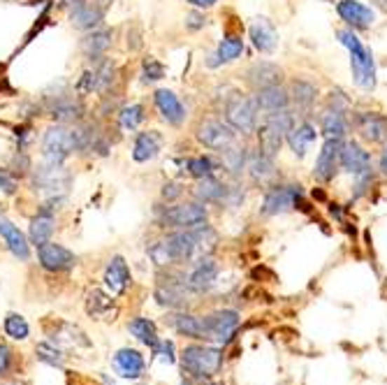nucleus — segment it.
<instances>
[{
  "label": "nucleus",
  "instance_id": "13d9d810",
  "mask_svg": "<svg viewBox=\"0 0 387 385\" xmlns=\"http://www.w3.org/2000/svg\"><path fill=\"white\" fill-rule=\"evenodd\" d=\"M191 5H195V7H211V5H216L218 0H188Z\"/></svg>",
  "mask_w": 387,
  "mask_h": 385
},
{
  "label": "nucleus",
  "instance_id": "6e6552de",
  "mask_svg": "<svg viewBox=\"0 0 387 385\" xmlns=\"http://www.w3.org/2000/svg\"><path fill=\"white\" fill-rule=\"evenodd\" d=\"M204 325H207V339L218 344H227L239 327V313L232 311V309H223V311L207 316Z\"/></svg>",
  "mask_w": 387,
  "mask_h": 385
},
{
  "label": "nucleus",
  "instance_id": "864d4df0",
  "mask_svg": "<svg viewBox=\"0 0 387 385\" xmlns=\"http://www.w3.org/2000/svg\"><path fill=\"white\" fill-rule=\"evenodd\" d=\"M10 362H12V351L5 344H0V376L10 369Z\"/></svg>",
  "mask_w": 387,
  "mask_h": 385
},
{
  "label": "nucleus",
  "instance_id": "f257e3e1",
  "mask_svg": "<svg viewBox=\"0 0 387 385\" xmlns=\"http://www.w3.org/2000/svg\"><path fill=\"white\" fill-rule=\"evenodd\" d=\"M339 40L341 44L351 51V65H353V77L355 84L362 86L364 90H371L376 86V65L371 51L364 47L362 40L353 30H339Z\"/></svg>",
  "mask_w": 387,
  "mask_h": 385
},
{
  "label": "nucleus",
  "instance_id": "603ef678",
  "mask_svg": "<svg viewBox=\"0 0 387 385\" xmlns=\"http://www.w3.org/2000/svg\"><path fill=\"white\" fill-rule=\"evenodd\" d=\"M0 188H3L7 195H12L14 191H17V181H14V177L10 175V172L0 170Z\"/></svg>",
  "mask_w": 387,
  "mask_h": 385
},
{
  "label": "nucleus",
  "instance_id": "cd10ccee",
  "mask_svg": "<svg viewBox=\"0 0 387 385\" xmlns=\"http://www.w3.org/2000/svg\"><path fill=\"white\" fill-rule=\"evenodd\" d=\"M315 128L311 126V123H299V126H292L290 130H287V144H290V149L294 151V156H299V158H304L306 156V149L311 142H315Z\"/></svg>",
  "mask_w": 387,
  "mask_h": 385
},
{
  "label": "nucleus",
  "instance_id": "6ab92c4d",
  "mask_svg": "<svg viewBox=\"0 0 387 385\" xmlns=\"http://www.w3.org/2000/svg\"><path fill=\"white\" fill-rule=\"evenodd\" d=\"M250 40H253V47L257 51H262V54H269V51L276 49L278 44V33L274 24H271L269 19H255L253 24H250Z\"/></svg>",
  "mask_w": 387,
  "mask_h": 385
},
{
  "label": "nucleus",
  "instance_id": "c9c22d12",
  "mask_svg": "<svg viewBox=\"0 0 387 385\" xmlns=\"http://www.w3.org/2000/svg\"><path fill=\"white\" fill-rule=\"evenodd\" d=\"M51 235H54V216L42 214L40 211V216H35L33 221H30V244H35V246L47 244Z\"/></svg>",
  "mask_w": 387,
  "mask_h": 385
},
{
  "label": "nucleus",
  "instance_id": "c756f323",
  "mask_svg": "<svg viewBox=\"0 0 387 385\" xmlns=\"http://www.w3.org/2000/svg\"><path fill=\"white\" fill-rule=\"evenodd\" d=\"M241 51H244V40H241V35H227L225 40L221 42V47L214 56L209 58V67H218L223 63H230V60L239 58Z\"/></svg>",
  "mask_w": 387,
  "mask_h": 385
},
{
  "label": "nucleus",
  "instance_id": "f3484780",
  "mask_svg": "<svg viewBox=\"0 0 387 385\" xmlns=\"http://www.w3.org/2000/svg\"><path fill=\"white\" fill-rule=\"evenodd\" d=\"M49 114L58 123H79L83 119V104L74 97H67V95H58L54 102L49 104Z\"/></svg>",
  "mask_w": 387,
  "mask_h": 385
},
{
  "label": "nucleus",
  "instance_id": "7c9ffc66",
  "mask_svg": "<svg viewBox=\"0 0 387 385\" xmlns=\"http://www.w3.org/2000/svg\"><path fill=\"white\" fill-rule=\"evenodd\" d=\"M70 17H72V24L77 28L93 30L95 26H100L104 10H102V5H97V3H86V5H81L77 12H72Z\"/></svg>",
  "mask_w": 387,
  "mask_h": 385
},
{
  "label": "nucleus",
  "instance_id": "a19ab883",
  "mask_svg": "<svg viewBox=\"0 0 387 385\" xmlns=\"http://www.w3.org/2000/svg\"><path fill=\"white\" fill-rule=\"evenodd\" d=\"M221 163L230 175H239L246 165V149H239L234 144L221 149Z\"/></svg>",
  "mask_w": 387,
  "mask_h": 385
},
{
  "label": "nucleus",
  "instance_id": "39448f33",
  "mask_svg": "<svg viewBox=\"0 0 387 385\" xmlns=\"http://www.w3.org/2000/svg\"><path fill=\"white\" fill-rule=\"evenodd\" d=\"M161 223L165 228H179V230H193L197 225L207 223V209L202 202H191V205H177L165 207L161 214Z\"/></svg>",
  "mask_w": 387,
  "mask_h": 385
},
{
  "label": "nucleus",
  "instance_id": "de8ad7c7",
  "mask_svg": "<svg viewBox=\"0 0 387 385\" xmlns=\"http://www.w3.org/2000/svg\"><path fill=\"white\" fill-rule=\"evenodd\" d=\"M149 255L154 258V262L158 267H165V265H172L174 258L170 253V248H167V241H156L154 246L149 248Z\"/></svg>",
  "mask_w": 387,
  "mask_h": 385
},
{
  "label": "nucleus",
  "instance_id": "052dcab7",
  "mask_svg": "<svg viewBox=\"0 0 387 385\" xmlns=\"http://www.w3.org/2000/svg\"><path fill=\"white\" fill-rule=\"evenodd\" d=\"M207 385H221V383H207Z\"/></svg>",
  "mask_w": 387,
  "mask_h": 385
},
{
  "label": "nucleus",
  "instance_id": "393cba45",
  "mask_svg": "<svg viewBox=\"0 0 387 385\" xmlns=\"http://www.w3.org/2000/svg\"><path fill=\"white\" fill-rule=\"evenodd\" d=\"M255 102H257V109L262 112H278V109H285L287 102H290V93L276 84V86H267V88H260L255 95Z\"/></svg>",
  "mask_w": 387,
  "mask_h": 385
},
{
  "label": "nucleus",
  "instance_id": "5701e85b",
  "mask_svg": "<svg viewBox=\"0 0 387 385\" xmlns=\"http://www.w3.org/2000/svg\"><path fill=\"white\" fill-rule=\"evenodd\" d=\"M86 311H88V316H93V318H97V320H114L118 313V309L114 306L111 295L93 288L86 297Z\"/></svg>",
  "mask_w": 387,
  "mask_h": 385
},
{
  "label": "nucleus",
  "instance_id": "412c9836",
  "mask_svg": "<svg viewBox=\"0 0 387 385\" xmlns=\"http://www.w3.org/2000/svg\"><path fill=\"white\" fill-rule=\"evenodd\" d=\"M165 241H167V248H170L174 262L191 260L197 253V241H195L193 230H179V232H174V235L167 237Z\"/></svg>",
  "mask_w": 387,
  "mask_h": 385
},
{
  "label": "nucleus",
  "instance_id": "680f3d73",
  "mask_svg": "<svg viewBox=\"0 0 387 385\" xmlns=\"http://www.w3.org/2000/svg\"><path fill=\"white\" fill-rule=\"evenodd\" d=\"M17 385H21V383H17Z\"/></svg>",
  "mask_w": 387,
  "mask_h": 385
},
{
  "label": "nucleus",
  "instance_id": "4be33fe9",
  "mask_svg": "<svg viewBox=\"0 0 387 385\" xmlns=\"http://www.w3.org/2000/svg\"><path fill=\"white\" fill-rule=\"evenodd\" d=\"M218 276V265L211 258H200L197 265L193 267L191 276L186 278V283L191 285L195 292H202V290H209L214 285Z\"/></svg>",
  "mask_w": 387,
  "mask_h": 385
},
{
  "label": "nucleus",
  "instance_id": "9b49d317",
  "mask_svg": "<svg viewBox=\"0 0 387 385\" xmlns=\"http://www.w3.org/2000/svg\"><path fill=\"white\" fill-rule=\"evenodd\" d=\"M37 255H40V265L47 271H65L74 267V258L72 251H67L65 246L54 244V241H47V244L37 246Z\"/></svg>",
  "mask_w": 387,
  "mask_h": 385
},
{
  "label": "nucleus",
  "instance_id": "1a4fd4ad",
  "mask_svg": "<svg viewBox=\"0 0 387 385\" xmlns=\"http://www.w3.org/2000/svg\"><path fill=\"white\" fill-rule=\"evenodd\" d=\"M301 198V186H276L264 195L262 202V214L264 216H276L283 211H290Z\"/></svg>",
  "mask_w": 387,
  "mask_h": 385
},
{
  "label": "nucleus",
  "instance_id": "8fccbe9b",
  "mask_svg": "<svg viewBox=\"0 0 387 385\" xmlns=\"http://www.w3.org/2000/svg\"><path fill=\"white\" fill-rule=\"evenodd\" d=\"M93 88H95V70H83L77 81V93L81 95L93 93Z\"/></svg>",
  "mask_w": 387,
  "mask_h": 385
},
{
  "label": "nucleus",
  "instance_id": "bf43d9fd",
  "mask_svg": "<svg viewBox=\"0 0 387 385\" xmlns=\"http://www.w3.org/2000/svg\"><path fill=\"white\" fill-rule=\"evenodd\" d=\"M381 172L383 175H387V149L383 151V156H381Z\"/></svg>",
  "mask_w": 387,
  "mask_h": 385
},
{
  "label": "nucleus",
  "instance_id": "dca6fc26",
  "mask_svg": "<svg viewBox=\"0 0 387 385\" xmlns=\"http://www.w3.org/2000/svg\"><path fill=\"white\" fill-rule=\"evenodd\" d=\"M128 283H130V269H128L125 260L116 255V258H111L107 269H104V285H107L111 297H118L125 292Z\"/></svg>",
  "mask_w": 387,
  "mask_h": 385
},
{
  "label": "nucleus",
  "instance_id": "79ce46f5",
  "mask_svg": "<svg viewBox=\"0 0 387 385\" xmlns=\"http://www.w3.org/2000/svg\"><path fill=\"white\" fill-rule=\"evenodd\" d=\"M114 81H116V67H114V63H109V60H102L100 67L95 70V90L107 93Z\"/></svg>",
  "mask_w": 387,
  "mask_h": 385
},
{
  "label": "nucleus",
  "instance_id": "a878e982",
  "mask_svg": "<svg viewBox=\"0 0 387 385\" xmlns=\"http://www.w3.org/2000/svg\"><path fill=\"white\" fill-rule=\"evenodd\" d=\"M114 367L123 379H140L144 374V358L133 349H121L114 356Z\"/></svg>",
  "mask_w": 387,
  "mask_h": 385
},
{
  "label": "nucleus",
  "instance_id": "a18cd8bd",
  "mask_svg": "<svg viewBox=\"0 0 387 385\" xmlns=\"http://www.w3.org/2000/svg\"><path fill=\"white\" fill-rule=\"evenodd\" d=\"M186 168H188V175H193L195 179H204V177H211L214 163H211V158L200 156V158H191V161L186 163Z\"/></svg>",
  "mask_w": 387,
  "mask_h": 385
},
{
  "label": "nucleus",
  "instance_id": "aec40b11",
  "mask_svg": "<svg viewBox=\"0 0 387 385\" xmlns=\"http://www.w3.org/2000/svg\"><path fill=\"white\" fill-rule=\"evenodd\" d=\"M341 19L348 21L353 28H369L374 24V10H369L367 5L358 3V0H341L337 5Z\"/></svg>",
  "mask_w": 387,
  "mask_h": 385
},
{
  "label": "nucleus",
  "instance_id": "4d7b16f0",
  "mask_svg": "<svg viewBox=\"0 0 387 385\" xmlns=\"http://www.w3.org/2000/svg\"><path fill=\"white\" fill-rule=\"evenodd\" d=\"M63 5H65L67 10H70V14H72V12H77L81 5H86V0H63Z\"/></svg>",
  "mask_w": 387,
  "mask_h": 385
},
{
  "label": "nucleus",
  "instance_id": "2eb2a0df",
  "mask_svg": "<svg viewBox=\"0 0 387 385\" xmlns=\"http://www.w3.org/2000/svg\"><path fill=\"white\" fill-rule=\"evenodd\" d=\"M191 292H195L191 285H188L186 281L184 283H177V281H167V283H161L156 288V299H158V304H163V306H172V309H184L188 302V295Z\"/></svg>",
  "mask_w": 387,
  "mask_h": 385
},
{
  "label": "nucleus",
  "instance_id": "c03bdc74",
  "mask_svg": "<svg viewBox=\"0 0 387 385\" xmlns=\"http://www.w3.org/2000/svg\"><path fill=\"white\" fill-rule=\"evenodd\" d=\"M5 332H7V337L17 339V342L26 339L28 337V323H26V318H24V316H19V313H10L5 318Z\"/></svg>",
  "mask_w": 387,
  "mask_h": 385
},
{
  "label": "nucleus",
  "instance_id": "58836bf2",
  "mask_svg": "<svg viewBox=\"0 0 387 385\" xmlns=\"http://www.w3.org/2000/svg\"><path fill=\"white\" fill-rule=\"evenodd\" d=\"M130 335L135 339H140L142 344H147L154 349V353H158V335H156V325L149 318H135L130 323Z\"/></svg>",
  "mask_w": 387,
  "mask_h": 385
},
{
  "label": "nucleus",
  "instance_id": "ea45409f",
  "mask_svg": "<svg viewBox=\"0 0 387 385\" xmlns=\"http://www.w3.org/2000/svg\"><path fill=\"white\" fill-rule=\"evenodd\" d=\"M290 97L294 100L297 107H304L308 109L311 104L315 102L318 97V88L311 84V81H304V79H294L292 86H290Z\"/></svg>",
  "mask_w": 387,
  "mask_h": 385
},
{
  "label": "nucleus",
  "instance_id": "c85d7f7f",
  "mask_svg": "<svg viewBox=\"0 0 387 385\" xmlns=\"http://www.w3.org/2000/svg\"><path fill=\"white\" fill-rule=\"evenodd\" d=\"M158 151H161V135L154 130H147V133H140L137 140H135L133 158L137 163H147L158 156Z\"/></svg>",
  "mask_w": 387,
  "mask_h": 385
},
{
  "label": "nucleus",
  "instance_id": "5fc2aeb1",
  "mask_svg": "<svg viewBox=\"0 0 387 385\" xmlns=\"http://www.w3.org/2000/svg\"><path fill=\"white\" fill-rule=\"evenodd\" d=\"M158 353H161L163 360L170 362V365L172 362H177V358H174V344L172 342H163L161 346H158Z\"/></svg>",
  "mask_w": 387,
  "mask_h": 385
},
{
  "label": "nucleus",
  "instance_id": "4c0bfd02",
  "mask_svg": "<svg viewBox=\"0 0 387 385\" xmlns=\"http://www.w3.org/2000/svg\"><path fill=\"white\" fill-rule=\"evenodd\" d=\"M60 327H63V332L51 337V344H54L56 349H79V346L88 349V339L83 337L77 327H72V325H60Z\"/></svg>",
  "mask_w": 387,
  "mask_h": 385
},
{
  "label": "nucleus",
  "instance_id": "f03ea898",
  "mask_svg": "<svg viewBox=\"0 0 387 385\" xmlns=\"http://www.w3.org/2000/svg\"><path fill=\"white\" fill-rule=\"evenodd\" d=\"M292 126H294V119L290 112H287V107L278 109V112H269L262 121L260 130H257V147H260V154L274 158L280 151V144H283L285 135Z\"/></svg>",
  "mask_w": 387,
  "mask_h": 385
},
{
  "label": "nucleus",
  "instance_id": "423d86ee",
  "mask_svg": "<svg viewBox=\"0 0 387 385\" xmlns=\"http://www.w3.org/2000/svg\"><path fill=\"white\" fill-rule=\"evenodd\" d=\"M74 149V137H72V128L60 126H51L47 133H44V142H42V154L47 158V163H56L63 165V161L72 154Z\"/></svg>",
  "mask_w": 387,
  "mask_h": 385
},
{
  "label": "nucleus",
  "instance_id": "0eeeda50",
  "mask_svg": "<svg viewBox=\"0 0 387 385\" xmlns=\"http://www.w3.org/2000/svg\"><path fill=\"white\" fill-rule=\"evenodd\" d=\"M195 137L200 144L221 151L234 144V128L218 119H202L195 128Z\"/></svg>",
  "mask_w": 387,
  "mask_h": 385
},
{
  "label": "nucleus",
  "instance_id": "ddd939ff",
  "mask_svg": "<svg viewBox=\"0 0 387 385\" xmlns=\"http://www.w3.org/2000/svg\"><path fill=\"white\" fill-rule=\"evenodd\" d=\"M280 79H283V70L274 63H267V60H260V63L250 65L246 70V84L255 90L276 86L280 84Z\"/></svg>",
  "mask_w": 387,
  "mask_h": 385
},
{
  "label": "nucleus",
  "instance_id": "9d476101",
  "mask_svg": "<svg viewBox=\"0 0 387 385\" xmlns=\"http://www.w3.org/2000/svg\"><path fill=\"white\" fill-rule=\"evenodd\" d=\"M67 184H70V175L63 170V165H56V163L42 165V168H37L33 175L35 191L58 193V191H65Z\"/></svg>",
  "mask_w": 387,
  "mask_h": 385
},
{
  "label": "nucleus",
  "instance_id": "7ed1b4c3",
  "mask_svg": "<svg viewBox=\"0 0 387 385\" xmlns=\"http://www.w3.org/2000/svg\"><path fill=\"white\" fill-rule=\"evenodd\" d=\"M225 112V121L230 123L234 130H239L241 135H248L255 130L257 126V102L255 97L250 95H241L237 90H232V95L227 97L223 104Z\"/></svg>",
  "mask_w": 387,
  "mask_h": 385
},
{
  "label": "nucleus",
  "instance_id": "72a5a7b5",
  "mask_svg": "<svg viewBox=\"0 0 387 385\" xmlns=\"http://www.w3.org/2000/svg\"><path fill=\"white\" fill-rule=\"evenodd\" d=\"M225 195H227V186H223L221 181L214 179V177H204L197 181V186H195V198L200 200V202H221L225 200Z\"/></svg>",
  "mask_w": 387,
  "mask_h": 385
},
{
  "label": "nucleus",
  "instance_id": "2f4dec72",
  "mask_svg": "<svg viewBox=\"0 0 387 385\" xmlns=\"http://www.w3.org/2000/svg\"><path fill=\"white\" fill-rule=\"evenodd\" d=\"M348 130V123H346V116H344V109L341 107H330L327 112L322 114V133L327 140H344V135Z\"/></svg>",
  "mask_w": 387,
  "mask_h": 385
},
{
  "label": "nucleus",
  "instance_id": "20e7f679",
  "mask_svg": "<svg viewBox=\"0 0 387 385\" xmlns=\"http://www.w3.org/2000/svg\"><path fill=\"white\" fill-rule=\"evenodd\" d=\"M181 365H184V372L195 376V379H209L221 369L223 353L218 349H211V346H188L181 353Z\"/></svg>",
  "mask_w": 387,
  "mask_h": 385
},
{
  "label": "nucleus",
  "instance_id": "4468645a",
  "mask_svg": "<svg viewBox=\"0 0 387 385\" xmlns=\"http://www.w3.org/2000/svg\"><path fill=\"white\" fill-rule=\"evenodd\" d=\"M355 126H358V133L371 144H378L387 137V119L378 112H362L355 119Z\"/></svg>",
  "mask_w": 387,
  "mask_h": 385
},
{
  "label": "nucleus",
  "instance_id": "3c124183",
  "mask_svg": "<svg viewBox=\"0 0 387 385\" xmlns=\"http://www.w3.org/2000/svg\"><path fill=\"white\" fill-rule=\"evenodd\" d=\"M181 193H184V188H181V184H177V181H167V184L163 186V200L165 202H174L177 198H181Z\"/></svg>",
  "mask_w": 387,
  "mask_h": 385
},
{
  "label": "nucleus",
  "instance_id": "bb28decb",
  "mask_svg": "<svg viewBox=\"0 0 387 385\" xmlns=\"http://www.w3.org/2000/svg\"><path fill=\"white\" fill-rule=\"evenodd\" d=\"M0 237L5 239L7 248L17 255L19 260H28L30 255V248H28V241L24 237V232H21L17 225H12L10 221H5V218H0Z\"/></svg>",
  "mask_w": 387,
  "mask_h": 385
},
{
  "label": "nucleus",
  "instance_id": "e433bc0d",
  "mask_svg": "<svg viewBox=\"0 0 387 385\" xmlns=\"http://www.w3.org/2000/svg\"><path fill=\"white\" fill-rule=\"evenodd\" d=\"M81 47H83V51H86L88 58H93V56L97 58V56L104 54V51L111 47V30H107V28L93 30L90 35L83 37Z\"/></svg>",
  "mask_w": 387,
  "mask_h": 385
},
{
  "label": "nucleus",
  "instance_id": "37998d69",
  "mask_svg": "<svg viewBox=\"0 0 387 385\" xmlns=\"http://www.w3.org/2000/svg\"><path fill=\"white\" fill-rule=\"evenodd\" d=\"M118 121H121V128H125V130H135V128H137L144 121V107L142 104H128V107L121 109Z\"/></svg>",
  "mask_w": 387,
  "mask_h": 385
},
{
  "label": "nucleus",
  "instance_id": "473e14b6",
  "mask_svg": "<svg viewBox=\"0 0 387 385\" xmlns=\"http://www.w3.org/2000/svg\"><path fill=\"white\" fill-rule=\"evenodd\" d=\"M172 325L179 335L193 337V339H207V325H204V318H197L191 313H179L172 318Z\"/></svg>",
  "mask_w": 387,
  "mask_h": 385
},
{
  "label": "nucleus",
  "instance_id": "f704fd0d",
  "mask_svg": "<svg viewBox=\"0 0 387 385\" xmlns=\"http://www.w3.org/2000/svg\"><path fill=\"white\" fill-rule=\"evenodd\" d=\"M248 172L253 177L255 184H269L271 179L276 177V168H274V161L264 154H255L250 156L248 161Z\"/></svg>",
  "mask_w": 387,
  "mask_h": 385
},
{
  "label": "nucleus",
  "instance_id": "49530a36",
  "mask_svg": "<svg viewBox=\"0 0 387 385\" xmlns=\"http://www.w3.org/2000/svg\"><path fill=\"white\" fill-rule=\"evenodd\" d=\"M37 358L42 362H47L51 367H63V356H60V349H56L54 344H40L37 346Z\"/></svg>",
  "mask_w": 387,
  "mask_h": 385
},
{
  "label": "nucleus",
  "instance_id": "a211bd4d",
  "mask_svg": "<svg viewBox=\"0 0 387 385\" xmlns=\"http://www.w3.org/2000/svg\"><path fill=\"white\" fill-rule=\"evenodd\" d=\"M341 168L351 172L353 177H358L362 172L371 170V156L360 144L348 142V144L341 147Z\"/></svg>",
  "mask_w": 387,
  "mask_h": 385
},
{
  "label": "nucleus",
  "instance_id": "f8f14e48",
  "mask_svg": "<svg viewBox=\"0 0 387 385\" xmlns=\"http://www.w3.org/2000/svg\"><path fill=\"white\" fill-rule=\"evenodd\" d=\"M341 147H344V142L341 140L325 142L322 151L318 154L315 170H313V177L318 181H332L334 179V175H337V170L341 165Z\"/></svg>",
  "mask_w": 387,
  "mask_h": 385
},
{
  "label": "nucleus",
  "instance_id": "b1692460",
  "mask_svg": "<svg viewBox=\"0 0 387 385\" xmlns=\"http://www.w3.org/2000/svg\"><path fill=\"white\" fill-rule=\"evenodd\" d=\"M156 104H158V109H161L163 119L172 126H179L186 116V109H184V104H181V100L167 88L156 90Z\"/></svg>",
  "mask_w": 387,
  "mask_h": 385
},
{
  "label": "nucleus",
  "instance_id": "6e6d98bb",
  "mask_svg": "<svg viewBox=\"0 0 387 385\" xmlns=\"http://www.w3.org/2000/svg\"><path fill=\"white\" fill-rule=\"evenodd\" d=\"M186 26L193 28V30L202 28V26H204V17H202V14H197V12H191V14L186 17Z\"/></svg>",
  "mask_w": 387,
  "mask_h": 385
},
{
  "label": "nucleus",
  "instance_id": "09e8293b",
  "mask_svg": "<svg viewBox=\"0 0 387 385\" xmlns=\"http://www.w3.org/2000/svg\"><path fill=\"white\" fill-rule=\"evenodd\" d=\"M142 74H144V81H158V79H163V74H165V67L158 63L156 58H144V63H142Z\"/></svg>",
  "mask_w": 387,
  "mask_h": 385
}]
</instances>
